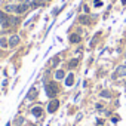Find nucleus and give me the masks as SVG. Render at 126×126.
<instances>
[{
	"instance_id": "obj_1",
	"label": "nucleus",
	"mask_w": 126,
	"mask_h": 126,
	"mask_svg": "<svg viewBox=\"0 0 126 126\" xmlns=\"http://www.w3.org/2000/svg\"><path fill=\"white\" fill-rule=\"evenodd\" d=\"M125 76H126V65H119V67L114 70V73L111 74V79L116 80V79H119V77H125Z\"/></svg>"
},
{
	"instance_id": "obj_2",
	"label": "nucleus",
	"mask_w": 126,
	"mask_h": 126,
	"mask_svg": "<svg viewBox=\"0 0 126 126\" xmlns=\"http://www.w3.org/2000/svg\"><path fill=\"white\" fill-rule=\"evenodd\" d=\"M55 86H56V85H55L53 82H52V83H47V85L45 86V88H46V94H47V96H49V98H53V96H55V94L58 92V89H56Z\"/></svg>"
},
{
	"instance_id": "obj_3",
	"label": "nucleus",
	"mask_w": 126,
	"mask_h": 126,
	"mask_svg": "<svg viewBox=\"0 0 126 126\" xmlns=\"http://www.w3.org/2000/svg\"><path fill=\"white\" fill-rule=\"evenodd\" d=\"M28 8H31V3H30V2H24V3H21V5H18V6H16V11H15V12H16L18 15H21V14L27 12V9H28Z\"/></svg>"
},
{
	"instance_id": "obj_4",
	"label": "nucleus",
	"mask_w": 126,
	"mask_h": 126,
	"mask_svg": "<svg viewBox=\"0 0 126 126\" xmlns=\"http://www.w3.org/2000/svg\"><path fill=\"white\" fill-rule=\"evenodd\" d=\"M0 24H2L3 28L11 27V18L8 15H5V14H0Z\"/></svg>"
},
{
	"instance_id": "obj_5",
	"label": "nucleus",
	"mask_w": 126,
	"mask_h": 126,
	"mask_svg": "<svg viewBox=\"0 0 126 126\" xmlns=\"http://www.w3.org/2000/svg\"><path fill=\"white\" fill-rule=\"evenodd\" d=\"M58 107H59V101H58V99H52V101L47 104V111H49V113H55V111L58 110Z\"/></svg>"
},
{
	"instance_id": "obj_6",
	"label": "nucleus",
	"mask_w": 126,
	"mask_h": 126,
	"mask_svg": "<svg viewBox=\"0 0 126 126\" xmlns=\"http://www.w3.org/2000/svg\"><path fill=\"white\" fill-rule=\"evenodd\" d=\"M37 95H39V89H37L36 86H33V88H30V91H28L27 98H28L30 101H33V99H36V98H37Z\"/></svg>"
},
{
	"instance_id": "obj_7",
	"label": "nucleus",
	"mask_w": 126,
	"mask_h": 126,
	"mask_svg": "<svg viewBox=\"0 0 126 126\" xmlns=\"http://www.w3.org/2000/svg\"><path fill=\"white\" fill-rule=\"evenodd\" d=\"M19 42H21L19 36H18V34H14V36H12V37L9 39V47H16Z\"/></svg>"
},
{
	"instance_id": "obj_8",
	"label": "nucleus",
	"mask_w": 126,
	"mask_h": 126,
	"mask_svg": "<svg viewBox=\"0 0 126 126\" xmlns=\"http://www.w3.org/2000/svg\"><path fill=\"white\" fill-rule=\"evenodd\" d=\"M73 83H74V74L70 73V74H67V77H65V86L70 88V86H73Z\"/></svg>"
},
{
	"instance_id": "obj_9",
	"label": "nucleus",
	"mask_w": 126,
	"mask_h": 126,
	"mask_svg": "<svg viewBox=\"0 0 126 126\" xmlns=\"http://www.w3.org/2000/svg\"><path fill=\"white\" fill-rule=\"evenodd\" d=\"M31 113H33L36 117H40V116H42V107H33V108H31Z\"/></svg>"
},
{
	"instance_id": "obj_10",
	"label": "nucleus",
	"mask_w": 126,
	"mask_h": 126,
	"mask_svg": "<svg viewBox=\"0 0 126 126\" xmlns=\"http://www.w3.org/2000/svg\"><path fill=\"white\" fill-rule=\"evenodd\" d=\"M79 21H80V24L88 25V24H89V16H88V15H82V16L79 18Z\"/></svg>"
},
{
	"instance_id": "obj_11",
	"label": "nucleus",
	"mask_w": 126,
	"mask_h": 126,
	"mask_svg": "<svg viewBox=\"0 0 126 126\" xmlns=\"http://www.w3.org/2000/svg\"><path fill=\"white\" fill-rule=\"evenodd\" d=\"M70 42L71 43H79L80 42V36L79 34H71L70 36Z\"/></svg>"
},
{
	"instance_id": "obj_12",
	"label": "nucleus",
	"mask_w": 126,
	"mask_h": 126,
	"mask_svg": "<svg viewBox=\"0 0 126 126\" xmlns=\"http://www.w3.org/2000/svg\"><path fill=\"white\" fill-rule=\"evenodd\" d=\"M65 77V73L62 71V70H58L56 73H55V79H58V80H61V79H64Z\"/></svg>"
},
{
	"instance_id": "obj_13",
	"label": "nucleus",
	"mask_w": 126,
	"mask_h": 126,
	"mask_svg": "<svg viewBox=\"0 0 126 126\" xmlns=\"http://www.w3.org/2000/svg\"><path fill=\"white\" fill-rule=\"evenodd\" d=\"M16 11V6L15 5H6V8H5V12H15Z\"/></svg>"
},
{
	"instance_id": "obj_14",
	"label": "nucleus",
	"mask_w": 126,
	"mask_h": 126,
	"mask_svg": "<svg viewBox=\"0 0 126 126\" xmlns=\"http://www.w3.org/2000/svg\"><path fill=\"white\" fill-rule=\"evenodd\" d=\"M99 96L101 98H111V94H110V91H101Z\"/></svg>"
},
{
	"instance_id": "obj_15",
	"label": "nucleus",
	"mask_w": 126,
	"mask_h": 126,
	"mask_svg": "<svg viewBox=\"0 0 126 126\" xmlns=\"http://www.w3.org/2000/svg\"><path fill=\"white\" fill-rule=\"evenodd\" d=\"M42 5H43L42 0H33V2H31V8H39V6H42Z\"/></svg>"
},
{
	"instance_id": "obj_16",
	"label": "nucleus",
	"mask_w": 126,
	"mask_h": 126,
	"mask_svg": "<svg viewBox=\"0 0 126 126\" xmlns=\"http://www.w3.org/2000/svg\"><path fill=\"white\" fill-rule=\"evenodd\" d=\"M0 46H2V47H8L9 46V40H6L5 37H2V39H0Z\"/></svg>"
},
{
	"instance_id": "obj_17",
	"label": "nucleus",
	"mask_w": 126,
	"mask_h": 126,
	"mask_svg": "<svg viewBox=\"0 0 126 126\" xmlns=\"http://www.w3.org/2000/svg\"><path fill=\"white\" fill-rule=\"evenodd\" d=\"M77 64H79L77 59H71V61L68 62V67H70V68H74V67H77Z\"/></svg>"
},
{
	"instance_id": "obj_18",
	"label": "nucleus",
	"mask_w": 126,
	"mask_h": 126,
	"mask_svg": "<svg viewBox=\"0 0 126 126\" xmlns=\"http://www.w3.org/2000/svg\"><path fill=\"white\" fill-rule=\"evenodd\" d=\"M15 123H16L18 126H21V125L24 123V117H21V116H19V117H16V120H15Z\"/></svg>"
},
{
	"instance_id": "obj_19",
	"label": "nucleus",
	"mask_w": 126,
	"mask_h": 126,
	"mask_svg": "<svg viewBox=\"0 0 126 126\" xmlns=\"http://www.w3.org/2000/svg\"><path fill=\"white\" fill-rule=\"evenodd\" d=\"M19 22V19L18 18H11V27H14V25H16Z\"/></svg>"
},
{
	"instance_id": "obj_20",
	"label": "nucleus",
	"mask_w": 126,
	"mask_h": 126,
	"mask_svg": "<svg viewBox=\"0 0 126 126\" xmlns=\"http://www.w3.org/2000/svg\"><path fill=\"white\" fill-rule=\"evenodd\" d=\"M58 61H59V58H58V56L52 59V64H53V67H56V64H58Z\"/></svg>"
},
{
	"instance_id": "obj_21",
	"label": "nucleus",
	"mask_w": 126,
	"mask_h": 126,
	"mask_svg": "<svg viewBox=\"0 0 126 126\" xmlns=\"http://www.w3.org/2000/svg\"><path fill=\"white\" fill-rule=\"evenodd\" d=\"M59 11H61V8H58V9H55V11L52 12V15H58V14H59Z\"/></svg>"
},
{
	"instance_id": "obj_22",
	"label": "nucleus",
	"mask_w": 126,
	"mask_h": 126,
	"mask_svg": "<svg viewBox=\"0 0 126 126\" xmlns=\"http://www.w3.org/2000/svg\"><path fill=\"white\" fill-rule=\"evenodd\" d=\"M99 5H101V0H95V6H96V8H98V6H99Z\"/></svg>"
},
{
	"instance_id": "obj_23",
	"label": "nucleus",
	"mask_w": 126,
	"mask_h": 126,
	"mask_svg": "<svg viewBox=\"0 0 126 126\" xmlns=\"http://www.w3.org/2000/svg\"><path fill=\"white\" fill-rule=\"evenodd\" d=\"M125 86H126V80H125Z\"/></svg>"
}]
</instances>
